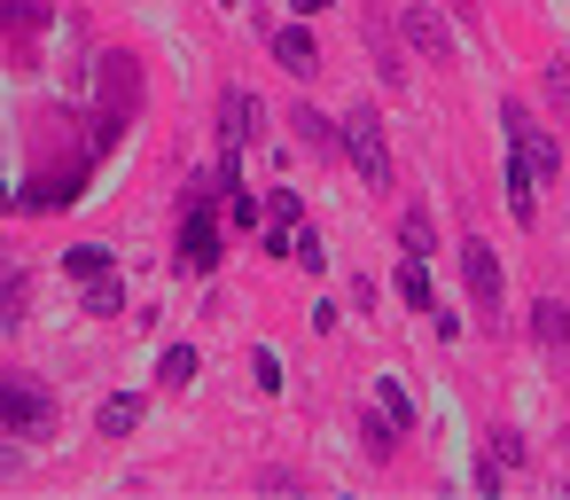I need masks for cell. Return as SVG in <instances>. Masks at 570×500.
Returning a JSON list of instances; mask_svg holds the SVG:
<instances>
[{"label":"cell","mask_w":570,"mask_h":500,"mask_svg":"<svg viewBox=\"0 0 570 500\" xmlns=\"http://www.w3.org/2000/svg\"><path fill=\"white\" fill-rule=\"evenodd\" d=\"M219 204H227L219 188L188 180V212H180V251H173V266H180V274H196V282L219 266Z\"/></svg>","instance_id":"cell-1"},{"label":"cell","mask_w":570,"mask_h":500,"mask_svg":"<svg viewBox=\"0 0 570 500\" xmlns=\"http://www.w3.org/2000/svg\"><path fill=\"white\" fill-rule=\"evenodd\" d=\"M461 282H469V305H476V321L500 336V305H508V274H500V251L484 243V235H469L461 243Z\"/></svg>","instance_id":"cell-2"},{"label":"cell","mask_w":570,"mask_h":500,"mask_svg":"<svg viewBox=\"0 0 570 500\" xmlns=\"http://www.w3.org/2000/svg\"><path fill=\"white\" fill-rule=\"evenodd\" d=\"M56 430V399L24 375H0V438H48Z\"/></svg>","instance_id":"cell-3"},{"label":"cell","mask_w":570,"mask_h":500,"mask_svg":"<svg viewBox=\"0 0 570 500\" xmlns=\"http://www.w3.org/2000/svg\"><path fill=\"white\" fill-rule=\"evenodd\" d=\"M344 157H352V173H360L367 188H391V149H383L375 110H352V118H344Z\"/></svg>","instance_id":"cell-4"},{"label":"cell","mask_w":570,"mask_h":500,"mask_svg":"<svg viewBox=\"0 0 570 500\" xmlns=\"http://www.w3.org/2000/svg\"><path fill=\"white\" fill-rule=\"evenodd\" d=\"M500 188H508V219L515 227H531L539 219V165H531V149L508 134V173H500Z\"/></svg>","instance_id":"cell-5"},{"label":"cell","mask_w":570,"mask_h":500,"mask_svg":"<svg viewBox=\"0 0 570 500\" xmlns=\"http://www.w3.org/2000/svg\"><path fill=\"white\" fill-rule=\"evenodd\" d=\"M258 134H266V102H258L250 87H227V95H219V141L243 149V141H258Z\"/></svg>","instance_id":"cell-6"},{"label":"cell","mask_w":570,"mask_h":500,"mask_svg":"<svg viewBox=\"0 0 570 500\" xmlns=\"http://www.w3.org/2000/svg\"><path fill=\"white\" fill-rule=\"evenodd\" d=\"M266 48H274V63H282L289 79H313V71H321V40H313V24H274Z\"/></svg>","instance_id":"cell-7"},{"label":"cell","mask_w":570,"mask_h":500,"mask_svg":"<svg viewBox=\"0 0 570 500\" xmlns=\"http://www.w3.org/2000/svg\"><path fill=\"white\" fill-rule=\"evenodd\" d=\"M289 134H297V149H313V157H344V118H321L313 102L289 110Z\"/></svg>","instance_id":"cell-8"},{"label":"cell","mask_w":570,"mask_h":500,"mask_svg":"<svg viewBox=\"0 0 570 500\" xmlns=\"http://www.w3.org/2000/svg\"><path fill=\"white\" fill-rule=\"evenodd\" d=\"M399 32H406V48H414V56H445V48H453L445 17H438V9H422V0H414V9L399 17Z\"/></svg>","instance_id":"cell-9"},{"label":"cell","mask_w":570,"mask_h":500,"mask_svg":"<svg viewBox=\"0 0 570 500\" xmlns=\"http://www.w3.org/2000/svg\"><path fill=\"white\" fill-rule=\"evenodd\" d=\"M531 344L539 352H570V305L562 297H539L531 305Z\"/></svg>","instance_id":"cell-10"},{"label":"cell","mask_w":570,"mask_h":500,"mask_svg":"<svg viewBox=\"0 0 570 500\" xmlns=\"http://www.w3.org/2000/svg\"><path fill=\"white\" fill-rule=\"evenodd\" d=\"M391 290H399V297H406L414 313H438V290H430V266H422V258H399Z\"/></svg>","instance_id":"cell-11"},{"label":"cell","mask_w":570,"mask_h":500,"mask_svg":"<svg viewBox=\"0 0 570 500\" xmlns=\"http://www.w3.org/2000/svg\"><path fill=\"white\" fill-rule=\"evenodd\" d=\"M95 430H102V438H126V430H141V391H118V399H102V406H95Z\"/></svg>","instance_id":"cell-12"},{"label":"cell","mask_w":570,"mask_h":500,"mask_svg":"<svg viewBox=\"0 0 570 500\" xmlns=\"http://www.w3.org/2000/svg\"><path fill=\"white\" fill-rule=\"evenodd\" d=\"M196 375H204V360H196V344H173V352L157 360V383H165V391H188Z\"/></svg>","instance_id":"cell-13"},{"label":"cell","mask_w":570,"mask_h":500,"mask_svg":"<svg viewBox=\"0 0 570 500\" xmlns=\"http://www.w3.org/2000/svg\"><path fill=\"white\" fill-rule=\"evenodd\" d=\"M399 438H406V430H399L383 406H367V422H360V445H367L375 461H391V453H399Z\"/></svg>","instance_id":"cell-14"},{"label":"cell","mask_w":570,"mask_h":500,"mask_svg":"<svg viewBox=\"0 0 570 500\" xmlns=\"http://www.w3.org/2000/svg\"><path fill=\"white\" fill-rule=\"evenodd\" d=\"M24 305H32V274H9V282H0V336L24 329Z\"/></svg>","instance_id":"cell-15"},{"label":"cell","mask_w":570,"mask_h":500,"mask_svg":"<svg viewBox=\"0 0 570 500\" xmlns=\"http://www.w3.org/2000/svg\"><path fill=\"white\" fill-rule=\"evenodd\" d=\"M399 251H406V258H430V251H438V227H430V212H422V204L399 219Z\"/></svg>","instance_id":"cell-16"},{"label":"cell","mask_w":570,"mask_h":500,"mask_svg":"<svg viewBox=\"0 0 570 500\" xmlns=\"http://www.w3.org/2000/svg\"><path fill=\"white\" fill-rule=\"evenodd\" d=\"M87 313H95V321H118V313H126V282H118V274H95V282H87Z\"/></svg>","instance_id":"cell-17"},{"label":"cell","mask_w":570,"mask_h":500,"mask_svg":"<svg viewBox=\"0 0 570 500\" xmlns=\"http://www.w3.org/2000/svg\"><path fill=\"white\" fill-rule=\"evenodd\" d=\"M375 406H383L399 430H414V399H406V383H399V375H375Z\"/></svg>","instance_id":"cell-18"},{"label":"cell","mask_w":570,"mask_h":500,"mask_svg":"<svg viewBox=\"0 0 570 500\" xmlns=\"http://www.w3.org/2000/svg\"><path fill=\"white\" fill-rule=\"evenodd\" d=\"M266 227H289V235L305 227V204H297V188H274V196H266Z\"/></svg>","instance_id":"cell-19"},{"label":"cell","mask_w":570,"mask_h":500,"mask_svg":"<svg viewBox=\"0 0 570 500\" xmlns=\"http://www.w3.org/2000/svg\"><path fill=\"white\" fill-rule=\"evenodd\" d=\"M63 266H71L79 282H95V274H110V251H102V243H79V251H63Z\"/></svg>","instance_id":"cell-20"},{"label":"cell","mask_w":570,"mask_h":500,"mask_svg":"<svg viewBox=\"0 0 570 500\" xmlns=\"http://www.w3.org/2000/svg\"><path fill=\"white\" fill-rule=\"evenodd\" d=\"M227 219H235V227H250V235H258V227H266V204H258V196H250V188H235V196H227Z\"/></svg>","instance_id":"cell-21"},{"label":"cell","mask_w":570,"mask_h":500,"mask_svg":"<svg viewBox=\"0 0 570 500\" xmlns=\"http://www.w3.org/2000/svg\"><path fill=\"white\" fill-rule=\"evenodd\" d=\"M289 258H297L305 274H321V266H328V251H321V235H313V227H297V243H289Z\"/></svg>","instance_id":"cell-22"},{"label":"cell","mask_w":570,"mask_h":500,"mask_svg":"<svg viewBox=\"0 0 570 500\" xmlns=\"http://www.w3.org/2000/svg\"><path fill=\"white\" fill-rule=\"evenodd\" d=\"M250 367H258V391L274 399V391H282V352H274V344H258V352H250Z\"/></svg>","instance_id":"cell-23"},{"label":"cell","mask_w":570,"mask_h":500,"mask_svg":"<svg viewBox=\"0 0 570 500\" xmlns=\"http://www.w3.org/2000/svg\"><path fill=\"white\" fill-rule=\"evenodd\" d=\"M289 243H297L289 227H258V251H266V258H289Z\"/></svg>","instance_id":"cell-24"},{"label":"cell","mask_w":570,"mask_h":500,"mask_svg":"<svg viewBox=\"0 0 570 500\" xmlns=\"http://www.w3.org/2000/svg\"><path fill=\"white\" fill-rule=\"evenodd\" d=\"M492 453H500V461L515 469V461H523V438H515V430H492Z\"/></svg>","instance_id":"cell-25"},{"label":"cell","mask_w":570,"mask_h":500,"mask_svg":"<svg viewBox=\"0 0 570 500\" xmlns=\"http://www.w3.org/2000/svg\"><path fill=\"white\" fill-rule=\"evenodd\" d=\"M500 469H508V461H500V453H484V461H476V492H500Z\"/></svg>","instance_id":"cell-26"},{"label":"cell","mask_w":570,"mask_h":500,"mask_svg":"<svg viewBox=\"0 0 570 500\" xmlns=\"http://www.w3.org/2000/svg\"><path fill=\"white\" fill-rule=\"evenodd\" d=\"M17 469H24V453H17V445H0V477H17Z\"/></svg>","instance_id":"cell-27"},{"label":"cell","mask_w":570,"mask_h":500,"mask_svg":"<svg viewBox=\"0 0 570 500\" xmlns=\"http://www.w3.org/2000/svg\"><path fill=\"white\" fill-rule=\"evenodd\" d=\"M289 9H297V17H321V9H328V0H289Z\"/></svg>","instance_id":"cell-28"},{"label":"cell","mask_w":570,"mask_h":500,"mask_svg":"<svg viewBox=\"0 0 570 500\" xmlns=\"http://www.w3.org/2000/svg\"><path fill=\"white\" fill-rule=\"evenodd\" d=\"M219 9H243V0H219Z\"/></svg>","instance_id":"cell-29"}]
</instances>
